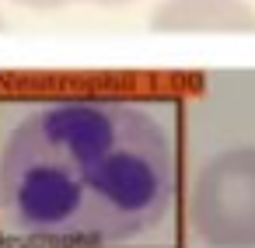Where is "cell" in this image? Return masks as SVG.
Instances as JSON below:
<instances>
[{
    "mask_svg": "<svg viewBox=\"0 0 255 248\" xmlns=\"http://www.w3.org/2000/svg\"><path fill=\"white\" fill-rule=\"evenodd\" d=\"M171 182V140L143 105L56 98L0 147V224L35 245H123L164 220Z\"/></svg>",
    "mask_w": 255,
    "mask_h": 248,
    "instance_id": "1",
    "label": "cell"
},
{
    "mask_svg": "<svg viewBox=\"0 0 255 248\" xmlns=\"http://www.w3.org/2000/svg\"><path fill=\"white\" fill-rule=\"evenodd\" d=\"M185 217L206 248H255V147L213 154L189 182Z\"/></svg>",
    "mask_w": 255,
    "mask_h": 248,
    "instance_id": "2",
    "label": "cell"
},
{
    "mask_svg": "<svg viewBox=\"0 0 255 248\" xmlns=\"http://www.w3.org/2000/svg\"><path fill=\"white\" fill-rule=\"evenodd\" d=\"M150 28L161 35H252L255 7L248 0H157Z\"/></svg>",
    "mask_w": 255,
    "mask_h": 248,
    "instance_id": "3",
    "label": "cell"
},
{
    "mask_svg": "<svg viewBox=\"0 0 255 248\" xmlns=\"http://www.w3.org/2000/svg\"><path fill=\"white\" fill-rule=\"evenodd\" d=\"M18 7H32V11H60L70 4H95V7H119V4H133V0H14Z\"/></svg>",
    "mask_w": 255,
    "mask_h": 248,
    "instance_id": "4",
    "label": "cell"
},
{
    "mask_svg": "<svg viewBox=\"0 0 255 248\" xmlns=\"http://www.w3.org/2000/svg\"><path fill=\"white\" fill-rule=\"evenodd\" d=\"M4 28H7V21H4V14H0V32H4Z\"/></svg>",
    "mask_w": 255,
    "mask_h": 248,
    "instance_id": "5",
    "label": "cell"
}]
</instances>
